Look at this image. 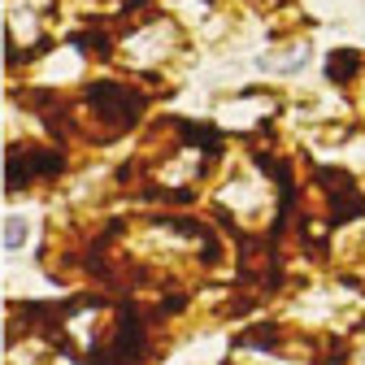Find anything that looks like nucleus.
Masks as SVG:
<instances>
[{
    "label": "nucleus",
    "instance_id": "obj_1",
    "mask_svg": "<svg viewBox=\"0 0 365 365\" xmlns=\"http://www.w3.org/2000/svg\"><path fill=\"white\" fill-rule=\"evenodd\" d=\"M87 105L105 118V126H113V135L126 130V126H135L140 113H144V96L126 91L122 83H91L87 87Z\"/></svg>",
    "mask_w": 365,
    "mask_h": 365
},
{
    "label": "nucleus",
    "instance_id": "obj_2",
    "mask_svg": "<svg viewBox=\"0 0 365 365\" xmlns=\"http://www.w3.org/2000/svg\"><path fill=\"white\" fill-rule=\"evenodd\" d=\"M61 170H66V157L61 153H43V148H31V144H9L5 187L9 192H22L35 174H61Z\"/></svg>",
    "mask_w": 365,
    "mask_h": 365
},
{
    "label": "nucleus",
    "instance_id": "obj_3",
    "mask_svg": "<svg viewBox=\"0 0 365 365\" xmlns=\"http://www.w3.org/2000/svg\"><path fill=\"white\" fill-rule=\"evenodd\" d=\"M317 182H322V192L331 200V226H344V222L365 213V200L356 192V178H348L344 170H317Z\"/></svg>",
    "mask_w": 365,
    "mask_h": 365
},
{
    "label": "nucleus",
    "instance_id": "obj_4",
    "mask_svg": "<svg viewBox=\"0 0 365 365\" xmlns=\"http://www.w3.org/2000/svg\"><path fill=\"white\" fill-rule=\"evenodd\" d=\"M356 70H361V53H352V48H344V53H331V61H327V74H331V83H348Z\"/></svg>",
    "mask_w": 365,
    "mask_h": 365
},
{
    "label": "nucleus",
    "instance_id": "obj_5",
    "mask_svg": "<svg viewBox=\"0 0 365 365\" xmlns=\"http://www.w3.org/2000/svg\"><path fill=\"white\" fill-rule=\"evenodd\" d=\"M22 240H26V226H22V222H9V226H5V248H18Z\"/></svg>",
    "mask_w": 365,
    "mask_h": 365
}]
</instances>
